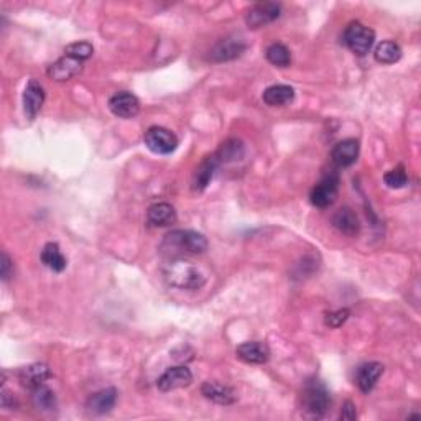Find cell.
<instances>
[{
	"label": "cell",
	"mask_w": 421,
	"mask_h": 421,
	"mask_svg": "<svg viewBox=\"0 0 421 421\" xmlns=\"http://www.w3.org/2000/svg\"><path fill=\"white\" fill-rule=\"evenodd\" d=\"M160 250L172 259H182L183 255H199L208 250V240L196 230L177 229L165 235Z\"/></svg>",
	"instance_id": "obj_1"
},
{
	"label": "cell",
	"mask_w": 421,
	"mask_h": 421,
	"mask_svg": "<svg viewBox=\"0 0 421 421\" xmlns=\"http://www.w3.org/2000/svg\"><path fill=\"white\" fill-rule=\"evenodd\" d=\"M163 275L170 287L178 290H199L206 283V275L201 268L183 259L172 260L165 267Z\"/></svg>",
	"instance_id": "obj_2"
},
{
	"label": "cell",
	"mask_w": 421,
	"mask_h": 421,
	"mask_svg": "<svg viewBox=\"0 0 421 421\" xmlns=\"http://www.w3.org/2000/svg\"><path fill=\"white\" fill-rule=\"evenodd\" d=\"M331 408V393L326 385L318 379L307 382L302 393V410L307 418H323Z\"/></svg>",
	"instance_id": "obj_3"
},
{
	"label": "cell",
	"mask_w": 421,
	"mask_h": 421,
	"mask_svg": "<svg viewBox=\"0 0 421 421\" xmlns=\"http://www.w3.org/2000/svg\"><path fill=\"white\" fill-rule=\"evenodd\" d=\"M343 42L345 47L352 53L357 54V57H364V54H367L370 48H372L375 42V32L360 22H352L344 30Z\"/></svg>",
	"instance_id": "obj_4"
},
{
	"label": "cell",
	"mask_w": 421,
	"mask_h": 421,
	"mask_svg": "<svg viewBox=\"0 0 421 421\" xmlns=\"http://www.w3.org/2000/svg\"><path fill=\"white\" fill-rule=\"evenodd\" d=\"M338 193H339V174L336 172H331L312 189L309 201H312V204L316 208H321V209L329 208L334 204L336 198H338Z\"/></svg>",
	"instance_id": "obj_5"
},
{
	"label": "cell",
	"mask_w": 421,
	"mask_h": 421,
	"mask_svg": "<svg viewBox=\"0 0 421 421\" xmlns=\"http://www.w3.org/2000/svg\"><path fill=\"white\" fill-rule=\"evenodd\" d=\"M145 145L150 152L157 155H170L173 153L178 147V138L172 130L165 127H150L147 132H145Z\"/></svg>",
	"instance_id": "obj_6"
},
{
	"label": "cell",
	"mask_w": 421,
	"mask_h": 421,
	"mask_svg": "<svg viewBox=\"0 0 421 421\" xmlns=\"http://www.w3.org/2000/svg\"><path fill=\"white\" fill-rule=\"evenodd\" d=\"M280 12H282V7L275 2L255 4L247 12L245 23L249 25V28L267 27V25L273 23L280 17Z\"/></svg>",
	"instance_id": "obj_7"
},
{
	"label": "cell",
	"mask_w": 421,
	"mask_h": 421,
	"mask_svg": "<svg viewBox=\"0 0 421 421\" xmlns=\"http://www.w3.org/2000/svg\"><path fill=\"white\" fill-rule=\"evenodd\" d=\"M245 49H247V45L240 38H223L210 48L209 59L215 63L230 61V59L239 58Z\"/></svg>",
	"instance_id": "obj_8"
},
{
	"label": "cell",
	"mask_w": 421,
	"mask_h": 421,
	"mask_svg": "<svg viewBox=\"0 0 421 421\" xmlns=\"http://www.w3.org/2000/svg\"><path fill=\"white\" fill-rule=\"evenodd\" d=\"M109 109L115 117L132 119L140 112V101L132 93L120 91L109 99Z\"/></svg>",
	"instance_id": "obj_9"
},
{
	"label": "cell",
	"mask_w": 421,
	"mask_h": 421,
	"mask_svg": "<svg viewBox=\"0 0 421 421\" xmlns=\"http://www.w3.org/2000/svg\"><path fill=\"white\" fill-rule=\"evenodd\" d=\"M191 382H193L191 370L184 367V365H178V367L168 369L167 372L158 379L157 387L162 390V392H172V390L188 387V385H191Z\"/></svg>",
	"instance_id": "obj_10"
},
{
	"label": "cell",
	"mask_w": 421,
	"mask_h": 421,
	"mask_svg": "<svg viewBox=\"0 0 421 421\" xmlns=\"http://www.w3.org/2000/svg\"><path fill=\"white\" fill-rule=\"evenodd\" d=\"M359 140L355 138H345L340 140L339 143L334 145L333 152H331V158L333 163L339 168H348L350 165H354L359 158Z\"/></svg>",
	"instance_id": "obj_11"
},
{
	"label": "cell",
	"mask_w": 421,
	"mask_h": 421,
	"mask_svg": "<svg viewBox=\"0 0 421 421\" xmlns=\"http://www.w3.org/2000/svg\"><path fill=\"white\" fill-rule=\"evenodd\" d=\"M49 377H52V370H49L47 364H42V362L30 364L27 367L18 370L20 384H22L25 389H30V390L42 387Z\"/></svg>",
	"instance_id": "obj_12"
},
{
	"label": "cell",
	"mask_w": 421,
	"mask_h": 421,
	"mask_svg": "<svg viewBox=\"0 0 421 421\" xmlns=\"http://www.w3.org/2000/svg\"><path fill=\"white\" fill-rule=\"evenodd\" d=\"M45 102V89L37 79H30L23 91V110L30 120L37 117Z\"/></svg>",
	"instance_id": "obj_13"
},
{
	"label": "cell",
	"mask_w": 421,
	"mask_h": 421,
	"mask_svg": "<svg viewBox=\"0 0 421 421\" xmlns=\"http://www.w3.org/2000/svg\"><path fill=\"white\" fill-rule=\"evenodd\" d=\"M235 354L237 357L245 364L252 365H262L268 362L270 359V350L267 344L259 343V340H249V343L240 344L237 349H235Z\"/></svg>",
	"instance_id": "obj_14"
},
{
	"label": "cell",
	"mask_w": 421,
	"mask_h": 421,
	"mask_svg": "<svg viewBox=\"0 0 421 421\" xmlns=\"http://www.w3.org/2000/svg\"><path fill=\"white\" fill-rule=\"evenodd\" d=\"M81 71H83V64L79 59H74L71 57H63L48 68V76L54 79V81L63 83L76 78L78 74H81Z\"/></svg>",
	"instance_id": "obj_15"
},
{
	"label": "cell",
	"mask_w": 421,
	"mask_h": 421,
	"mask_svg": "<svg viewBox=\"0 0 421 421\" xmlns=\"http://www.w3.org/2000/svg\"><path fill=\"white\" fill-rule=\"evenodd\" d=\"M384 374V365L380 362H367L360 365L355 372V384L360 389L362 393L372 392L375 385H377L379 379L382 377Z\"/></svg>",
	"instance_id": "obj_16"
},
{
	"label": "cell",
	"mask_w": 421,
	"mask_h": 421,
	"mask_svg": "<svg viewBox=\"0 0 421 421\" xmlns=\"http://www.w3.org/2000/svg\"><path fill=\"white\" fill-rule=\"evenodd\" d=\"M333 225L348 237H355L360 232L359 218L350 208H340L336 210L333 215Z\"/></svg>",
	"instance_id": "obj_17"
},
{
	"label": "cell",
	"mask_w": 421,
	"mask_h": 421,
	"mask_svg": "<svg viewBox=\"0 0 421 421\" xmlns=\"http://www.w3.org/2000/svg\"><path fill=\"white\" fill-rule=\"evenodd\" d=\"M177 210L168 203H157L147 210V220L152 227H168L177 223Z\"/></svg>",
	"instance_id": "obj_18"
},
{
	"label": "cell",
	"mask_w": 421,
	"mask_h": 421,
	"mask_svg": "<svg viewBox=\"0 0 421 421\" xmlns=\"http://www.w3.org/2000/svg\"><path fill=\"white\" fill-rule=\"evenodd\" d=\"M115 402H117V390L104 389L89 397L86 408L88 412L93 415H104V413H109L110 410L114 408Z\"/></svg>",
	"instance_id": "obj_19"
},
{
	"label": "cell",
	"mask_w": 421,
	"mask_h": 421,
	"mask_svg": "<svg viewBox=\"0 0 421 421\" xmlns=\"http://www.w3.org/2000/svg\"><path fill=\"white\" fill-rule=\"evenodd\" d=\"M220 167L215 155H210V157L204 158L199 167L194 170L193 174V189L194 191H204L209 186L210 179H213L215 170Z\"/></svg>",
	"instance_id": "obj_20"
},
{
	"label": "cell",
	"mask_w": 421,
	"mask_h": 421,
	"mask_svg": "<svg viewBox=\"0 0 421 421\" xmlns=\"http://www.w3.org/2000/svg\"><path fill=\"white\" fill-rule=\"evenodd\" d=\"M201 393L210 402L218 405H232L237 398V395L229 385L218 384V382H206L201 387Z\"/></svg>",
	"instance_id": "obj_21"
},
{
	"label": "cell",
	"mask_w": 421,
	"mask_h": 421,
	"mask_svg": "<svg viewBox=\"0 0 421 421\" xmlns=\"http://www.w3.org/2000/svg\"><path fill=\"white\" fill-rule=\"evenodd\" d=\"M295 89L288 84H275L263 91V102L270 107H282L293 102Z\"/></svg>",
	"instance_id": "obj_22"
},
{
	"label": "cell",
	"mask_w": 421,
	"mask_h": 421,
	"mask_svg": "<svg viewBox=\"0 0 421 421\" xmlns=\"http://www.w3.org/2000/svg\"><path fill=\"white\" fill-rule=\"evenodd\" d=\"M42 262L45 267H48L53 272L61 273L64 268H66L68 260L59 250V245L57 242H48L42 250Z\"/></svg>",
	"instance_id": "obj_23"
},
{
	"label": "cell",
	"mask_w": 421,
	"mask_h": 421,
	"mask_svg": "<svg viewBox=\"0 0 421 421\" xmlns=\"http://www.w3.org/2000/svg\"><path fill=\"white\" fill-rule=\"evenodd\" d=\"M374 57L382 64H393L402 58V48H400L398 43L390 42L389 40V42H382L377 45Z\"/></svg>",
	"instance_id": "obj_24"
},
{
	"label": "cell",
	"mask_w": 421,
	"mask_h": 421,
	"mask_svg": "<svg viewBox=\"0 0 421 421\" xmlns=\"http://www.w3.org/2000/svg\"><path fill=\"white\" fill-rule=\"evenodd\" d=\"M215 158H218L219 165L223 163H230V162H237L239 158H242L244 155V145L239 140H227V142L223 143L218 152L214 153Z\"/></svg>",
	"instance_id": "obj_25"
},
{
	"label": "cell",
	"mask_w": 421,
	"mask_h": 421,
	"mask_svg": "<svg viewBox=\"0 0 421 421\" xmlns=\"http://www.w3.org/2000/svg\"><path fill=\"white\" fill-rule=\"evenodd\" d=\"M265 58L268 59V63H272L273 66L278 68H288L292 64V53L285 47L283 43H272L265 49Z\"/></svg>",
	"instance_id": "obj_26"
},
{
	"label": "cell",
	"mask_w": 421,
	"mask_h": 421,
	"mask_svg": "<svg viewBox=\"0 0 421 421\" xmlns=\"http://www.w3.org/2000/svg\"><path fill=\"white\" fill-rule=\"evenodd\" d=\"M32 392L33 405L40 412H53V410L57 408V397H54V393L48 387L42 385V387L35 389Z\"/></svg>",
	"instance_id": "obj_27"
},
{
	"label": "cell",
	"mask_w": 421,
	"mask_h": 421,
	"mask_svg": "<svg viewBox=\"0 0 421 421\" xmlns=\"http://www.w3.org/2000/svg\"><path fill=\"white\" fill-rule=\"evenodd\" d=\"M64 53H66V57L79 59V61H86V59L93 57L94 48L93 45L88 42H76V43L68 45V47L64 48Z\"/></svg>",
	"instance_id": "obj_28"
},
{
	"label": "cell",
	"mask_w": 421,
	"mask_h": 421,
	"mask_svg": "<svg viewBox=\"0 0 421 421\" xmlns=\"http://www.w3.org/2000/svg\"><path fill=\"white\" fill-rule=\"evenodd\" d=\"M384 182L389 188L400 189V188L407 186L408 174H407V172H405L403 167H397V168L390 170V172H387L384 174Z\"/></svg>",
	"instance_id": "obj_29"
},
{
	"label": "cell",
	"mask_w": 421,
	"mask_h": 421,
	"mask_svg": "<svg viewBox=\"0 0 421 421\" xmlns=\"http://www.w3.org/2000/svg\"><path fill=\"white\" fill-rule=\"evenodd\" d=\"M349 318V309H338V312L334 313H329L326 316V326H329V328H340L345 321Z\"/></svg>",
	"instance_id": "obj_30"
},
{
	"label": "cell",
	"mask_w": 421,
	"mask_h": 421,
	"mask_svg": "<svg viewBox=\"0 0 421 421\" xmlns=\"http://www.w3.org/2000/svg\"><path fill=\"white\" fill-rule=\"evenodd\" d=\"M13 273V263L10 257L5 252H2V260H0V275H2V280L4 282H7V280L12 277Z\"/></svg>",
	"instance_id": "obj_31"
},
{
	"label": "cell",
	"mask_w": 421,
	"mask_h": 421,
	"mask_svg": "<svg viewBox=\"0 0 421 421\" xmlns=\"http://www.w3.org/2000/svg\"><path fill=\"white\" fill-rule=\"evenodd\" d=\"M357 418V412H355V405L352 402H345L343 407V412H340V420H349L352 421Z\"/></svg>",
	"instance_id": "obj_32"
},
{
	"label": "cell",
	"mask_w": 421,
	"mask_h": 421,
	"mask_svg": "<svg viewBox=\"0 0 421 421\" xmlns=\"http://www.w3.org/2000/svg\"><path fill=\"white\" fill-rule=\"evenodd\" d=\"M17 407V400L13 398V395H10L7 390H2V408H7V410H12Z\"/></svg>",
	"instance_id": "obj_33"
}]
</instances>
